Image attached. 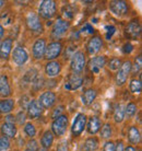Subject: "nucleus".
Here are the masks:
<instances>
[{"label": "nucleus", "mask_w": 142, "mask_h": 151, "mask_svg": "<svg viewBox=\"0 0 142 151\" xmlns=\"http://www.w3.org/2000/svg\"><path fill=\"white\" fill-rule=\"evenodd\" d=\"M38 14L43 19H52L56 14V2L54 0H43L38 7Z\"/></svg>", "instance_id": "f257e3e1"}, {"label": "nucleus", "mask_w": 142, "mask_h": 151, "mask_svg": "<svg viewBox=\"0 0 142 151\" xmlns=\"http://www.w3.org/2000/svg\"><path fill=\"white\" fill-rule=\"evenodd\" d=\"M68 116L67 115H60L54 119L52 124V135H56L57 137L64 136L66 132H67V126H68Z\"/></svg>", "instance_id": "f03ea898"}, {"label": "nucleus", "mask_w": 142, "mask_h": 151, "mask_svg": "<svg viewBox=\"0 0 142 151\" xmlns=\"http://www.w3.org/2000/svg\"><path fill=\"white\" fill-rule=\"evenodd\" d=\"M131 66H132V64L129 60L125 61L123 64H121L120 68L118 69V71H117L116 76H115V82H116L118 87H121V86H123L126 83L128 77L131 73Z\"/></svg>", "instance_id": "7ed1b4c3"}, {"label": "nucleus", "mask_w": 142, "mask_h": 151, "mask_svg": "<svg viewBox=\"0 0 142 151\" xmlns=\"http://www.w3.org/2000/svg\"><path fill=\"white\" fill-rule=\"evenodd\" d=\"M86 61H85V55L83 52L78 50L72 55L71 58V70L73 71V73H81L83 71V69L85 67Z\"/></svg>", "instance_id": "20e7f679"}, {"label": "nucleus", "mask_w": 142, "mask_h": 151, "mask_svg": "<svg viewBox=\"0 0 142 151\" xmlns=\"http://www.w3.org/2000/svg\"><path fill=\"white\" fill-rule=\"evenodd\" d=\"M61 52H62V44L60 42H52L48 45H46L44 57L45 59L52 61L56 59L57 57H59Z\"/></svg>", "instance_id": "39448f33"}, {"label": "nucleus", "mask_w": 142, "mask_h": 151, "mask_svg": "<svg viewBox=\"0 0 142 151\" xmlns=\"http://www.w3.org/2000/svg\"><path fill=\"white\" fill-rule=\"evenodd\" d=\"M70 23L67 20H64L61 18H58L55 22L52 30V38H60L62 35L66 34V32L69 30Z\"/></svg>", "instance_id": "423d86ee"}, {"label": "nucleus", "mask_w": 142, "mask_h": 151, "mask_svg": "<svg viewBox=\"0 0 142 151\" xmlns=\"http://www.w3.org/2000/svg\"><path fill=\"white\" fill-rule=\"evenodd\" d=\"M86 126V116L82 113H79L77 116H75V121H73V124L71 126V132L75 137L80 136L83 132L84 128Z\"/></svg>", "instance_id": "0eeeda50"}, {"label": "nucleus", "mask_w": 142, "mask_h": 151, "mask_svg": "<svg viewBox=\"0 0 142 151\" xmlns=\"http://www.w3.org/2000/svg\"><path fill=\"white\" fill-rule=\"evenodd\" d=\"M109 10L113 14L117 17H123L128 12V4L123 0H114L109 2Z\"/></svg>", "instance_id": "6e6552de"}, {"label": "nucleus", "mask_w": 142, "mask_h": 151, "mask_svg": "<svg viewBox=\"0 0 142 151\" xmlns=\"http://www.w3.org/2000/svg\"><path fill=\"white\" fill-rule=\"evenodd\" d=\"M29 59V55H27V52L23 48L22 46H16L13 52H12V60L15 65L18 66H22Z\"/></svg>", "instance_id": "1a4fd4ad"}, {"label": "nucleus", "mask_w": 142, "mask_h": 151, "mask_svg": "<svg viewBox=\"0 0 142 151\" xmlns=\"http://www.w3.org/2000/svg\"><path fill=\"white\" fill-rule=\"evenodd\" d=\"M56 94L52 91H46L39 95V99L37 101L43 109H50L56 103Z\"/></svg>", "instance_id": "9d476101"}, {"label": "nucleus", "mask_w": 142, "mask_h": 151, "mask_svg": "<svg viewBox=\"0 0 142 151\" xmlns=\"http://www.w3.org/2000/svg\"><path fill=\"white\" fill-rule=\"evenodd\" d=\"M106 65V57L105 56H96L91 58L87 63V67L92 73H98L101 69Z\"/></svg>", "instance_id": "9b49d317"}, {"label": "nucleus", "mask_w": 142, "mask_h": 151, "mask_svg": "<svg viewBox=\"0 0 142 151\" xmlns=\"http://www.w3.org/2000/svg\"><path fill=\"white\" fill-rule=\"evenodd\" d=\"M140 34H141V27L137 20H133V21L128 23L127 27H126V36L128 38L138 40Z\"/></svg>", "instance_id": "f8f14e48"}, {"label": "nucleus", "mask_w": 142, "mask_h": 151, "mask_svg": "<svg viewBox=\"0 0 142 151\" xmlns=\"http://www.w3.org/2000/svg\"><path fill=\"white\" fill-rule=\"evenodd\" d=\"M26 109H27V116L31 119H35V118L39 117L42 115V112H43V107L41 106L37 100L30 101L27 106H26Z\"/></svg>", "instance_id": "ddd939ff"}, {"label": "nucleus", "mask_w": 142, "mask_h": 151, "mask_svg": "<svg viewBox=\"0 0 142 151\" xmlns=\"http://www.w3.org/2000/svg\"><path fill=\"white\" fill-rule=\"evenodd\" d=\"M26 23L27 27L32 32L35 33H41L43 31V24H42L41 20L35 13H29L27 18H26Z\"/></svg>", "instance_id": "4468645a"}, {"label": "nucleus", "mask_w": 142, "mask_h": 151, "mask_svg": "<svg viewBox=\"0 0 142 151\" xmlns=\"http://www.w3.org/2000/svg\"><path fill=\"white\" fill-rule=\"evenodd\" d=\"M83 84V77L79 73H71L68 77V80L65 84V89L67 90H75Z\"/></svg>", "instance_id": "2eb2a0df"}, {"label": "nucleus", "mask_w": 142, "mask_h": 151, "mask_svg": "<svg viewBox=\"0 0 142 151\" xmlns=\"http://www.w3.org/2000/svg\"><path fill=\"white\" fill-rule=\"evenodd\" d=\"M102 47H103V41L97 35L91 37L86 44V49H87V53L90 55H95L96 53H98Z\"/></svg>", "instance_id": "dca6fc26"}, {"label": "nucleus", "mask_w": 142, "mask_h": 151, "mask_svg": "<svg viewBox=\"0 0 142 151\" xmlns=\"http://www.w3.org/2000/svg\"><path fill=\"white\" fill-rule=\"evenodd\" d=\"M45 49H46L45 38H38L33 45V49H32L33 57L35 59H42L44 57V54H45Z\"/></svg>", "instance_id": "f3484780"}, {"label": "nucleus", "mask_w": 142, "mask_h": 151, "mask_svg": "<svg viewBox=\"0 0 142 151\" xmlns=\"http://www.w3.org/2000/svg\"><path fill=\"white\" fill-rule=\"evenodd\" d=\"M12 52V40L6 38L0 44V58L7 60Z\"/></svg>", "instance_id": "a211bd4d"}, {"label": "nucleus", "mask_w": 142, "mask_h": 151, "mask_svg": "<svg viewBox=\"0 0 142 151\" xmlns=\"http://www.w3.org/2000/svg\"><path fill=\"white\" fill-rule=\"evenodd\" d=\"M61 71V66L58 61L56 60H52V61H48L45 66V73L48 77L52 78V77H56L58 76Z\"/></svg>", "instance_id": "6ab92c4d"}, {"label": "nucleus", "mask_w": 142, "mask_h": 151, "mask_svg": "<svg viewBox=\"0 0 142 151\" xmlns=\"http://www.w3.org/2000/svg\"><path fill=\"white\" fill-rule=\"evenodd\" d=\"M101 126H102L101 119L96 116H92V117H90V119H89L85 127H86V129H87V132H89V134L95 135V134L101 129Z\"/></svg>", "instance_id": "aec40b11"}, {"label": "nucleus", "mask_w": 142, "mask_h": 151, "mask_svg": "<svg viewBox=\"0 0 142 151\" xmlns=\"http://www.w3.org/2000/svg\"><path fill=\"white\" fill-rule=\"evenodd\" d=\"M11 94V88L8 82V78L6 76H0V96L8 98Z\"/></svg>", "instance_id": "412c9836"}, {"label": "nucleus", "mask_w": 142, "mask_h": 151, "mask_svg": "<svg viewBox=\"0 0 142 151\" xmlns=\"http://www.w3.org/2000/svg\"><path fill=\"white\" fill-rule=\"evenodd\" d=\"M128 140L132 145H137L141 140V132L136 126H131L128 130Z\"/></svg>", "instance_id": "4be33fe9"}, {"label": "nucleus", "mask_w": 142, "mask_h": 151, "mask_svg": "<svg viewBox=\"0 0 142 151\" xmlns=\"http://www.w3.org/2000/svg\"><path fill=\"white\" fill-rule=\"evenodd\" d=\"M1 132L7 138H14L16 135V127L14 126V124L4 123L1 126Z\"/></svg>", "instance_id": "5701e85b"}, {"label": "nucleus", "mask_w": 142, "mask_h": 151, "mask_svg": "<svg viewBox=\"0 0 142 151\" xmlns=\"http://www.w3.org/2000/svg\"><path fill=\"white\" fill-rule=\"evenodd\" d=\"M96 91L94 89H87L84 91V93L82 94L81 99H82V103L84 105H91L94 102V100L96 99Z\"/></svg>", "instance_id": "b1692460"}, {"label": "nucleus", "mask_w": 142, "mask_h": 151, "mask_svg": "<svg viewBox=\"0 0 142 151\" xmlns=\"http://www.w3.org/2000/svg\"><path fill=\"white\" fill-rule=\"evenodd\" d=\"M14 109V100L12 99H7L0 101V113L9 114Z\"/></svg>", "instance_id": "393cba45"}, {"label": "nucleus", "mask_w": 142, "mask_h": 151, "mask_svg": "<svg viewBox=\"0 0 142 151\" xmlns=\"http://www.w3.org/2000/svg\"><path fill=\"white\" fill-rule=\"evenodd\" d=\"M52 142H54V135L50 130H46L44 132V135L42 136L41 139V146L44 149H48V148L52 147Z\"/></svg>", "instance_id": "a878e982"}, {"label": "nucleus", "mask_w": 142, "mask_h": 151, "mask_svg": "<svg viewBox=\"0 0 142 151\" xmlns=\"http://www.w3.org/2000/svg\"><path fill=\"white\" fill-rule=\"evenodd\" d=\"M98 148V141L96 138L90 137L84 142V151H96Z\"/></svg>", "instance_id": "bb28decb"}, {"label": "nucleus", "mask_w": 142, "mask_h": 151, "mask_svg": "<svg viewBox=\"0 0 142 151\" xmlns=\"http://www.w3.org/2000/svg\"><path fill=\"white\" fill-rule=\"evenodd\" d=\"M114 119L116 123H121L125 119V107L121 104H118L114 111Z\"/></svg>", "instance_id": "cd10ccee"}, {"label": "nucleus", "mask_w": 142, "mask_h": 151, "mask_svg": "<svg viewBox=\"0 0 142 151\" xmlns=\"http://www.w3.org/2000/svg\"><path fill=\"white\" fill-rule=\"evenodd\" d=\"M130 92L131 93H140L142 90V83L140 79H132L130 81Z\"/></svg>", "instance_id": "c85d7f7f"}, {"label": "nucleus", "mask_w": 142, "mask_h": 151, "mask_svg": "<svg viewBox=\"0 0 142 151\" xmlns=\"http://www.w3.org/2000/svg\"><path fill=\"white\" fill-rule=\"evenodd\" d=\"M113 136V129L109 124H105L101 129V137L104 139H108Z\"/></svg>", "instance_id": "c756f323"}, {"label": "nucleus", "mask_w": 142, "mask_h": 151, "mask_svg": "<svg viewBox=\"0 0 142 151\" xmlns=\"http://www.w3.org/2000/svg\"><path fill=\"white\" fill-rule=\"evenodd\" d=\"M137 113V105L133 102L128 103L127 106L125 107V115H127L128 117L135 116V114Z\"/></svg>", "instance_id": "7c9ffc66"}, {"label": "nucleus", "mask_w": 142, "mask_h": 151, "mask_svg": "<svg viewBox=\"0 0 142 151\" xmlns=\"http://www.w3.org/2000/svg\"><path fill=\"white\" fill-rule=\"evenodd\" d=\"M107 66H108L109 70H113V71L118 70V69L120 68V66H121V60H120L119 58H112V59L108 61Z\"/></svg>", "instance_id": "2f4dec72"}, {"label": "nucleus", "mask_w": 142, "mask_h": 151, "mask_svg": "<svg viewBox=\"0 0 142 151\" xmlns=\"http://www.w3.org/2000/svg\"><path fill=\"white\" fill-rule=\"evenodd\" d=\"M24 132L26 134V136L33 138L36 135V128H35V126L32 123H27L24 126Z\"/></svg>", "instance_id": "473e14b6"}, {"label": "nucleus", "mask_w": 142, "mask_h": 151, "mask_svg": "<svg viewBox=\"0 0 142 151\" xmlns=\"http://www.w3.org/2000/svg\"><path fill=\"white\" fill-rule=\"evenodd\" d=\"M141 67H142V57H141V55H139L138 57H136L135 65L131 66V71H133L135 73H137V72H139L141 70Z\"/></svg>", "instance_id": "72a5a7b5"}, {"label": "nucleus", "mask_w": 142, "mask_h": 151, "mask_svg": "<svg viewBox=\"0 0 142 151\" xmlns=\"http://www.w3.org/2000/svg\"><path fill=\"white\" fill-rule=\"evenodd\" d=\"M10 148V140L4 136L0 137V151H6Z\"/></svg>", "instance_id": "f704fd0d"}, {"label": "nucleus", "mask_w": 142, "mask_h": 151, "mask_svg": "<svg viewBox=\"0 0 142 151\" xmlns=\"http://www.w3.org/2000/svg\"><path fill=\"white\" fill-rule=\"evenodd\" d=\"M105 30H106V35H105L106 40H110L112 36L114 35V33L116 32V27H114V25H106Z\"/></svg>", "instance_id": "c9c22d12"}, {"label": "nucleus", "mask_w": 142, "mask_h": 151, "mask_svg": "<svg viewBox=\"0 0 142 151\" xmlns=\"http://www.w3.org/2000/svg\"><path fill=\"white\" fill-rule=\"evenodd\" d=\"M62 111H64V106H59V107H56L55 110H54V112L52 113V118H57V117H59L60 115H62Z\"/></svg>", "instance_id": "e433bc0d"}, {"label": "nucleus", "mask_w": 142, "mask_h": 151, "mask_svg": "<svg viewBox=\"0 0 142 151\" xmlns=\"http://www.w3.org/2000/svg\"><path fill=\"white\" fill-rule=\"evenodd\" d=\"M103 151H115V144L113 141H106Z\"/></svg>", "instance_id": "4c0bfd02"}, {"label": "nucleus", "mask_w": 142, "mask_h": 151, "mask_svg": "<svg viewBox=\"0 0 142 151\" xmlns=\"http://www.w3.org/2000/svg\"><path fill=\"white\" fill-rule=\"evenodd\" d=\"M132 50H133V46H132V44L129 43V42L126 43V44L123 46V54H130Z\"/></svg>", "instance_id": "58836bf2"}, {"label": "nucleus", "mask_w": 142, "mask_h": 151, "mask_svg": "<svg viewBox=\"0 0 142 151\" xmlns=\"http://www.w3.org/2000/svg\"><path fill=\"white\" fill-rule=\"evenodd\" d=\"M80 32H85V33H87V34H93L94 29H93V27H92L91 24L86 23V24H84V27H82V30L80 31Z\"/></svg>", "instance_id": "ea45409f"}, {"label": "nucleus", "mask_w": 142, "mask_h": 151, "mask_svg": "<svg viewBox=\"0 0 142 151\" xmlns=\"http://www.w3.org/2000/svg\"><path fill=\"white\" fill-rule=\"evenodd\" d=\"M26 119V115L23 112H20L18 115H16V117H15V121L18 122L20 125H23L24 124V122H25Z\"/></svg>", "instance_id": "a19ab883"}, {"label": "nucleus", "mask_w": 142, "mask_h": 151, "mask_svg": "<svg viewBox=\"0 0 142 151\" xmlns=\"http://www.w3.org/2000/svg\"><path fill=\"white\" fill-rule=\"evenodd\" d=\"M27 149L32 151H37V149H38L37 142H36L35 140H30V141L27 142Z\"/></svg>", "instance_id": "79ce46f5"}, {"label": "nucleus", "mask_w": 142, "mask_h": 151, "mask_svg": "<svg viewBox=\"0 0 142 151\" xmlns=\"http://www.w3.org/2000/svg\"><path fill=\"white\" fill-rule=\"evenodd\" d=\"M125 150V147H123V142L121 140H118L115 145V151H123Z\"/></svg>", "instance_id": "37998d69"}, {"label": "nucleus", "mask_w": 142, "mask_h": 151, "mask_svg": "<svg viewBox=\"0 0 142 151\" xmlns=\"http://www.w3.org/2000/svg\"><path fill=\"white\" fill-rule=\"evenodd\" d=\"M14 122H15V116H13V115H8V116L6 117V123L14 124Z\"/></svg>", "instance_id": "c03bdc74"}, {"label": "nucleus", "mask_w": 142, "mask_h": 151, "mask_svg": "<svg viewBox=\"0 0 142 151\" xmlns=\"http://www.w3.org/2000/svg\"><path fill=\"white\" fill-rule=\"evenodd\" d=\"M123 151H136V149H135V147H132V146H128L127 148H125Z\"/></svg>", "instance_id": "a18cd8bd"}, {"label": "nucleus", "mask_w": 142, "mask_h": 151, "mask_svg": "<svg viewBox=\"0 0 142 151\" xmlns=\"http://www.w3.org/2000/svg\"><path fill=\"white\" fill-rule=\"evenodd\" d=\"M4 27H2V25L0 24V40L4 37Z\"/></svg>", "instance_id": "49530a36"}, {"label": "nucleus", "mask_w": 142, "mask_h": 151, "mask_svg": "<svg viewBox=\"0 0 142 151\" xmlns=\"http://www.w3.org/2000/svg\"><path fill=\"white\" fill-rule=\"evenodd\" d=\"M6 4V2H4V1H2V0H0V9H1V8L4 7V4Z\"/></svg>", "instance_id": "de8ad7c7"}, {"label": "nucleus", "mask_w": 142, "mask_h": 151, "mask_svg": "<svg viewBox=\"0 0 142 151\" xmlns=\"http://www.w3.org/2000/svg\"><path fill=\"white\" fill-rule=\"evenodd\" d=\"M37 151H46V149H44V148H43L42 150H41V149H37Z\"/></svg>", "instance_id": "09e8293b"}, {"label": "nucleus", "mask_w": 142, "mask_h": 151, "mask_svg": "<svg viewBox=\"0 0 142 151\" xmlns=\"http://www.w3.org/2000/svg\"><path fill=\"white\" fill-rule=\"evenodd\" d=\"M25 151H32V150H29V149H26V150Z\"/></svg>", "instance_id": "8fccbe9b"}]
</instances>
